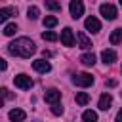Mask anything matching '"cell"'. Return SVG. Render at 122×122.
Wrapping results in <instances>:
<instances>
[{
    "label": "cell",
    "mask_w": 122,
    "mask_h": 122,
    "mask_svg": "<svg viewBox=\"0 0 122 122\" xmlns=\"http://www.w3.org/2000/svg\"><path fill=\"white\" fill-rule=\"evenodd\" d=\"M8 51H10L11 55H15V57L27 59V57H30V55L36 51V46H34V42H32L30 38L21 36V38H15L13 42L8 44Z\"/></svg>",
    "instance_id": "1"
},
{
    "label": "cell",
    "mask_w": 122,
    "mask_h": 122,
    "mask_svg": "<svg viewBox=\"0 0 122 122\" xmlns=\"http://www.w3.org/2000/svg\"><path fill=\"white\" fill-rule=\"evenodd\" d=\"M13 84H15L19 90H30V88H32V80H30V76H27V74H17V76H13Z\"/></svg>",
    "instance_id": "2"
},
{
    "label": "cell",
    "mask_w": 122,
    "mask_h": 122,
    "mask_svg": "<svg viewBox=\"0 0 122 122\" xmlns=\"http://www.w3.org/2000/svg\"><path fill=\"white\" fill-rule=\"evenodd\" d=\"M99 13H101L107 21L116 19V8H114L112 4H101V6H99Z\"/></svg>",
    "instance_id": "3"
},
{
    "label": "cell",
    "mask_w": 122,
    "mask_h": 122,
    "mask_svg": "<svg viewBox=\"0 0 122 122\" xmlns=\"http://www.w3.org/2000/svg\"><path fill=\"white\" fill-rule=\"evenodd\" d=\"M76 86H80V88H88V86H92L93 84V76L92 74H88V72H80V74H76L74 76V80H72Z\"/></svg>",
    "instance_id": "4"
},
{
    "label": "cell",
    "mask_w": 122,
    "mask_h": 122,
    "mask_svg": "<svg viewBox=\"0 0 122 122\" xmlns=\"http://www.w3.org/2000/svg\"><path fill=\"white\" fill-rule=\"evenodd\" d=\"M69 10H71V17H72V19H78V17L84 13V2H82V0H71Z\"/></svg>",
    "instance_id": "5"
},
{
    "label": "cell",
    "mask_w": 122,
    "mask_h": 122,
    "mask_svg": "<svg viewBox=\"0 0 122 122\" xmlns=\"http://www.w3.org/2000/svg\"><path fill=\"white\" fill-rule=\"evenodd\" d=\"M61 44H63V46H69V48L74 44V34H72V29L65 27V29L61 30Z\"/></svg>",
    "instance_id": "6"
},
{
    "label": "cell",
    "mask_w": 122,
    "mask_h": 122,
    "mask_svg": "<svg viewBox=\"0 0 122 122\" xmlns=\"http://www.w3.org/2000/svg\"><path fill=\"white\" fill-rule=\"evenodd\" d=\"M44 99H46V103H50V105L59 103V101H61V92L55 90V88H51V90H48V92L44 93Z\"/></svg>",
    "instance_id": "7"
},
{
    "label": "cell",
    "mask_w": 122,
    "mask_h": 122,
    "mask_svg": "<svg viewBox=\"0 0 122 122\" xmlns=\"http://www.w3.org/2000/svg\"><path fill=\"white\" fill-rule=\"evenodd\" d=\"M84 27H86L90 32H99V30H101V23H99V19H95L93 15H90V17L86 19Z\"/></svg>",
    "instance_id": "8"
},
{
    "label": "cell",
    "mask_w": 122,
    "mask_h": 122,
    "mask_svg": "<svg viewBox=\"0 0 122 122\" xmlns=\"http://www.w3.org/2000/svg\"><path fill=\"white\" fill-rule=\"evenodd\" d=\"M32 69L36 71V72H50L51 71V65L48 63V61H44V59H36V61H32Z\"/></svg>",
    "instance_id": "9"
},
{
    "label": "cell",
    "mask_w": 122,
    "mask_h": 122,
    "mask_svg": "<svg viewBox=\"0 0 122 122\" xmlns=\"http://www.w3.org/2000/svg\"><path fill=\"white\" fill-rule=\"evenodd\" d=\"M101 59H103L105 65H111V63L116 61V51L114 50H103L101 51Z\"/></svg>",
    "instance_id": "10"
},
{
    "label": "cell",
    "mask_w": 122,
    "mask_h": 122,
    "mask_svg": "<svg viewBox=\"0 0 122 122\" xmlns=\"http://www.w3.org/2000/svg\"><path fill=\"white\" fill-rule=\"evenodd\" d=\"M17 13V10L15 8H11V6H8V8H2L0 10V23H6L11 15H15Z\"/></svg>",
    "instance_id": "11"
},
{
    "label": "cell",
    "mask_w": 122,
    "mask_h": 122,
    "mask_svg": "<svg viewBox=\"0 0 122 122\" xmlns=\"http://www.w3.org/2000/svg\"><path fill=\"white\" fill-rule=\"evenodd\" d=\"M76 38H78V46H80L82 50H90V48H92V40H90L84 32H78Z\"/></svg>",
    "instance_id": "12"
},
{
    "label": "cell",
    "mask_w": 122,
    "mask_h": 122,
    "mask_svg": "<svg viewBox=\"0 0 122 122\" xmlns=\"http://www.w3.org/2000/svg\"><path fill=\"white\" fill-rule=\"evenodd\" d=\"M111 103H112V97H111L109 93H103V95L99 97V103H97V107H99L101 111H107V109L111 107Z\"/></svg>",
    "instance_id": "13"
},
{
    "label": "cell",
    "mask_w": 122,
    "mask_h": 122,
    "mask_svg": "<svg viewBox=\"0 0 122 122\" xmlns=\"http://www.w3.org/2000/svg\"><path fill=\"white\" fill-rule=\"evenodd\" d=\"M8 116H10V120H13V122H19V120H25V118H27L25 111H21V109H11Z\"/></svg>",
    "instance_id": "14"
},
{
    "label": "cell",
    "mask_w": 122,
    "mask_h": 122,
    "mask_svg": "<svg viewBox=\"0 0 122 122\" xmlns=\"http://www.w3.org/2000/svg\"><path fill=\"white\" fill-rule=\"evenodd\" d=\"M109 42L111 44H122V29H114L112 32H111V36H109Z\"/></svg>",
    "instance_id": "15"
},
{
    "label": "cell",
    "mask_w": 122,
    "mask_h": 122,
    "mask_svg": "<svg viewBox=\"0 0 122 122\" xmlns=\"http://www.w3.org/2000/svg\"><path fill=\"white\" fill-rule=\"evenodd\" d=\"M80 63L86 65V67H93V65H95V55H93V53H84V55L80 57Z\"/></svg>",
    "instance_id": "16"
},
{
    "label": "cell",
    "mask_w": 122,
    "mask_h": 122,
    "mask_svg": "<svg viewBox=\"0 0 122 122\" xmlns=\"http://www.w3.org/2000/svg\"><path fill=\"white\" fill-rule=\"evenodd\" d=\"M76 103H78V105H88V103H90V95H88L86 92L76 93Z\"/></svg>",
    "instance_id": "17"
},
{
    "label": "cell",
    "mask_w": 122,
    "mask_h": 122,
    "mask_svg": "<svg viewBox=\"0 0 122 122\" xmlns=\"http://www.w3.org/2000/svg\"><path fill=\"white\" fill-rule=\"evenodd\" d=\"M82 120H86V122H95V120H97V112H93V111H84Z\"/></svg>",
    "instance_id": "18"
},
{
    "label": "cell",
    "mask_w": 122,
    "mask_h": 122,
    "mask_svg": "<svg viewBox=\"0 0 122 122\" xmlns=\"http://www.w3.org/2000/svg\"><path fill=\"white\" fill-rule=\"evenodd\" d=\"M4 99H13V93L8 92L6 88H0V107L4 105Z\"/></svg>",
    "instance_id": "19"
},
{
    "label": "cell",
    "mask_w": 122,
    "mask_h": 122,
    "mask_svg": "<svg viewBox=\"0 0 122 122\" xmlns=\"http://www.w3.org/2000/svg\"><path fill=\"white\" fill-rule=\"evenodd\" d=\"M15 32H17V25H15V23H8L6 29H4V34H6V36H13Z\"/></svg>",
    "instance_id": "20"
},
{
    "label": "cell",
    "mask_w": 122,
    "mask_h": 122,
    "mask_svg": "<svg viewBox=\"0 0 122 122\" xmlns=\"http://www.w3.org/2000/svg\"><path fill=\"white\" fill-rule=\"evenodd\" d=\"M46 8L51 10V11H59V10H61V4L55 2V0H46Z\"/></svg>",
    "instance_id": "21"
},
{
    "label": "cell",
    "mask_w": 122,
    "mask_h": 122,
    "mask_svg": "<svg viewBox=\"0 0 122 122\" xmlns=\"http://www.w3.org/2000/svg\"><path fill=\"white\" fill-rule=\"evenodd\" d=\"M55 25H57V17H53V15H48V17H44V27L51 29V27H55Z\"/></svg>",
    "instance_id": "22"
},
{
    "label": "cell",
    "mask_w": 122,
    "mask_h": 122,
    "mask_svg": "<svg viewBox=\"0 0 122 122\" xmlns=\"http://www.w3.org/2000/svg\"><path fill=\"white\" fill-rule=\"evenodd\" d=\"M42 38H44V40H48V42H55L59 36H57L55 32H51V30H44V32H42Z\"/></svg>",
    "instance_id": "23"
},
{
    "label": "cell",
    "mask_w": 122,
    "mask_h": 122,
    "mask_svg": "<svg viewBox=\"0 0 122 122\" xmlns=\"http://www.w3.org/2000/svg\"><path fill=\"white\" fill-rule=\"evenodd\" d=\"M27 13H29V19H38V15H40V10H38L36 6H30Z\"/></svg>",
    "instance_id": "24"
},
{
    "label": "cell",
    "mask_w": 122,
    "mask_h": 122,
    "mask_svg": "<svg viewBox=\"0 0 122 122\" xmlns=\"http://www.w3.org/2000/svg\"><path fill=\"white\" fill-rule=\"evenodd\" d=\"M51 112H53V114H61V112H63V107H61L59 103H53V105H51Z\"/></svg>",
    "instance_id": "25"
},
{
    "label": "cell",
    "mask_w": 122,
    "mask_h": 122,
    "mask_svg": "<svg viewBox=\"0 0 122 122\" xmlns=\"http://www.w3.org/2000/svg\"><path fill=\"white\" fill-rule=\"evenodd\" d=\"M6 69H8V63H6V59L0 57V71H6Z\"/></svg>",
    "instance_id": "26"
},
{
    "label": "cell",
    "mask_w": 122,
    "mask_h": 122,
    "mask_svg": "<svg viewBox=\"0 0 122 122\" xmlns=\"http://www.w3.org/2000/svg\"><path fill=\"white\" fill-rule=\"evenodd\" d=\"M116 120H118V122H122V109L118 111V114H116Z\"/></svg>",
    "instance_id": "27"
},
{
    "label": "cell",
    "mask_w": 122,
    "mask_h": 122,
    "mask_svg": "<svg viewBox=\"0 0 122 122\" xmlns=\"http://www.w3.org/2000/svg\"><path fill=\"white\" fill-rule=\"evenodd\" d=\"M120 6H122V0H120Z\"/></svg>",
    "instance_id": "28"
}]
</instances>
